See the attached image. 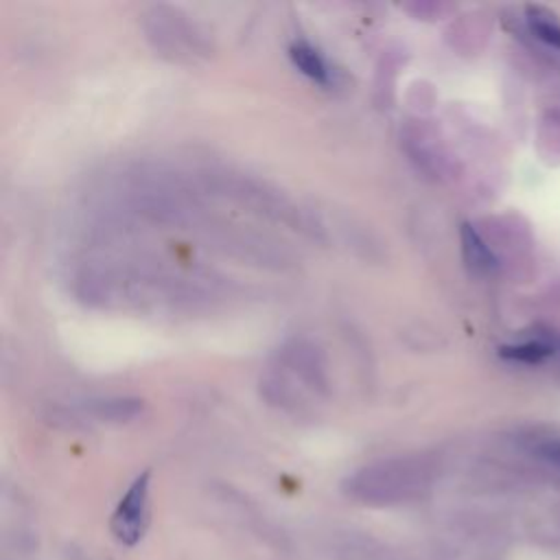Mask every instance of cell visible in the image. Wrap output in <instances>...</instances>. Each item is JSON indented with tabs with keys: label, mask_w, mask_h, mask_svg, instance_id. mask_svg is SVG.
I'll use <instances>...</instances> for the list:
<instances>
[{
	"label": "cell",
	"mask_w": 560,
	"mask_h": 560,
	"mask_svg": "<svg viewBox=\"0 0 560 560\" xmlns=\"http://www.w3.org/2000/svg\"><path fill=\"white\" fill-rule=\"evenodd\" d=\"M422 470L411 459L368 466L348 479V494L365 503L409 501L422 486Z\"/></svg>",
	"instance_id": "6da1fadb"
},
{
	"label": "cell",
	"mask_w": 560,
	"mask_h": 560,
	"mask_svg": "<svg viewBox=\"0 0 560 560\" xmlns=\"http://www.w3.org/2000/svg\"><path fill=\"white\" fill-rule=\"evenodd\" d=\"M149 486H151V472L142 470L125 490L120 497L109 527L118 542L133 547L142 540L147 527H149Z\"/></svg>",
	"instance_id": "7a4b0ae2"
},
{
	"label": "cell",
	"mask_w": 560,
	"mask_h": 560,
	"mask_svg": "<svg viewBox=\"0 0 560 560\" xmlns=\"http://www.w3.org/2000/svg\"><path fill=\"white\" fill-rule=\"evenodd\" d=\"M289 59L291 63L311 81L319 85H328L332 81V68L326 61V57L306 39H295L289 46Z\"/></svg>",
	"instance_id": "3957f363"
},
{
	"label": "cell",
	"mask_w": 560,
	"mask_h": 560,
	"mask_svg": "<svg viewBox=\"0 0 560 560\" xmlns=\"http://www.w3.org/2000/svg\"><path fill=\"white\" fill-rule=\"evenodd\" d=\"M459 241H462V256L475 273H492L497 269L499 265L497 256L470 223H462Z\"/></svg>",
	"instance_id": "277c9868"
},
{
	"label": "cell",
	"mask_w": 560,
	"mask_h": 560,
	"mask_svg": "<svg viewBox=\"0 0 560 560\" xmlns=\"http://www.w3.org/2000/svg\"><path fill=\"white\" fill-rule=\"evenodd\" d=\"M558 350H556V343L551 341H545V339H527V341H521V343H510V346H503L499 350V354L508 361H516V363H527V365H536V363H542L547 361L549 357H553Z\"/></svg>",
	"instance_id": "5b68a950"
},
{
	"label": "cell",
	"mask_w": 560,
	"mask_h": 560,
	"mask_svg": "<svg viewBox=\"0 0 560 560\" xmlns=\"http://www.w3.org/2000/svg\"><path fill=\"white\" fill-rule=\"evenodd\" d=\"M525 15H527V24H529V31L540 39L545 42L547 46H553L560 50V22L558 18L545 9V7H538V4H532L525 9Z\"/></svg>",
	"instance_id": "8992f818"
},
{
	"label": "cell",
	"mask_w": 560,
	"mask_h": 560,
	"mask_svg": "<svg viewBox=\"0 0 560 560\" xmlns=\"http://www.w3.org/2000/svg\"><path fill=\"white\" fill-rule=\"evenodd\" d=\"M540 455H542L547 462H551V464L560 466V440H558V442H549V444H545V446L540 448Z\"/></svg>",
	"instance_id": "52a82bcc"
}]
</instances>
